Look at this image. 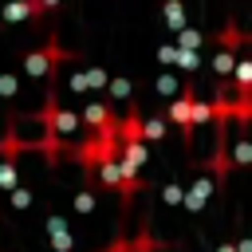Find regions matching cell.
Returning <instances> with one entry per match:
<instances>
[{"mask_svg": "<svg viewBox=\"0 0 252 252\" xmlns=\"http://www.w3.org/2000/svg\"><path fill=\"white\" fill-rule=\"evenodd\" d=\"M228 67H232V55H228V51H224V55H217V71H220V75H224V71H228Z\"/></svg>", "mask_w": 252, "mask_h": 252, "instance_id": "3", "label": "cell"}, {"mask_svg": "<svg viewBox=\"0 0 252 252\" xmlns=\"http://www.w3.org/2000/svg\"><path fill=\"white\" fill-rule=\"evenodd\" d=\"M39 12H47V4H8L4 20H24V16H39Z\"/></svg>", "mask_w": 252, "mask_h": 252, "instance_id": "2", "label": "cell"}, {"mask_svg": "<svg viewBox=\"0 0 252 252\" xmlns=\"http://www.w3.org/2000/svg\"><path fill=\"white\" fill-rule=\"evenodd\" d=\"M169 122L181 126V134H185V142H189L197 126H209V122H213V102H205L201 94L185 91V94H177V98L169 102Z\"/></svg>", "mask_w": 252, "mask_h": 252, "instance_id": "1", "label": "cell"}]
</instances>
